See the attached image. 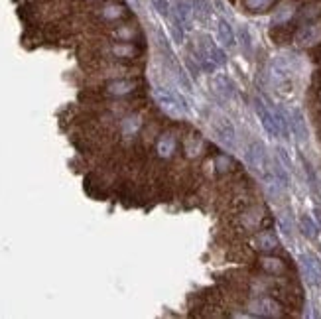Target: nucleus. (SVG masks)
I'll return each instance as SVG.
<instances>
[{
  "instance_id": "26",
  "label": "nucleus",
  "mask_w": 321,
  "mask_h": 319,
  "mask_svg": "<svg viewBox=\"0 0 321 319\" xmlns=\"http://www.w3.org/2000/svg\"><path fill=\"white\" fill-rule=\"evenodd\" d=\"M240 39H243L245 50L250 52V35H249V30H247V28H243V30H240Z\"/></svg>"
},
{
  "instance_id": "8",
  "label": "nucleus",
  "mask_w": 321,
  "mask_h": 319,
  "mask_svg": "<svg viewBox=\"0 0 321 319\" xmlns=\"http://www.w3.org/2000/svg\"><path fill=\"white\" fill-rule=\"evenodd\" d=\"M215 126V132L219 134V140L223 142L225 146H234V140H236V132H234V126L229 118H225V116H221V118H217V123L213 124Z\"/></svg>"
},
{
  "instance_id": "31",
  "label": "nucleus",
  "mask_w": 321,
  "mask_h": 319,
  "mask_svg": "<svg viewBox=\"0 0 321 319\" xmlns=\"http://www.w3.org/2000/svg\"><path fill=\"white\" fill-rule=\"evenodd\" d=\"M315 221H317V225L321 227V207H315Z\"/></svg>"
},
{
  "instance_id": "20",
  "label": "nucleus",
  "mask_w": 321,
  "mask_h": 319,
  "mask_svg": "<svg viewBox=\"0 0 321 319\" xmlns=\"http://www.w3.org/2000/svg\"><path fill=\"white\" fill-rule=\"evenodd\" d=\"M140 126H142L140 116H130V118H126L125 123H123V132H125L126 136H130V134H136V132L140 130Z\"/></svg>"
},
{
  "instance_id": "27",
  "label": "nucleus",
  "mask_w": 321,
  "mask_h": 319,
  "mask_svg": "<svg viewBox=\"0 0 321 319\" xmlns=\"http://www.w3.org/2000/svg\"><path fill=\"white\" fill-rule=\"evenodd\" d=\"M114 52L118 53V55H132V53H134V48H132V46H116Z\"/></svg>"
},
{
  "instance_id": "19",
  "label": "nucleus",
  "mask_w": 321,
  "mask_h": 319,
  "mask_svg": "<svg viewBox=\"0 0 321 319\" xmlns=\"http://www.w3.org/2000/svg\"><path fill=\"white\" fill-rule=\"evenodd\" d=\"M272 174L278 177V181L284 185L286 189L290 187V174H288V170H284V166H282L280 162H274V166H272Z\"/></svg>"
},
{
  "instance_id": "30",
  "label": "nucleus",
  "mask_w": 321,
  "mask_h": 319,
  "mask_svg": "<svg viewBox=\"0 0 321 319\" xmlns=\"http://www.w3.org/2000/svg\"><path fill=\"white\" fill-rule=\"evenodd\" d=\"M121 14V8L118 6H110V8H107V12H105V16L107 18H114Z\"/></svg>"
},
{
  "instance_id": "9",
  "label": "nucleus",
  "mask_w": 321,
  "mask_h": 319,
  "mask_svg": "<svg viewBox=\"0 0 321 319\" xmlns=\"http://www.w3.org/2000/svg\"><path fill=\"white\" fill-rule=\"evenodd\" d=\"M296 39H298L300 46H305V48L315 46L317 42H321V28L319 26H315V24L303 26L302 30L298 32V35H296Z\"/></svg>"
},
{
  "instance_id": "15",
  "label": "nucleus",
  "mask_w": 321,
  "mask_h": 319,
  "mask_svg": "<svg viewBox=\"0 0 321 319\" xmlns=\"http://www.w3.org/2000/svg\"><path fill=\"white\" fill-rule=\"evenodd\" d=\"M272 114H274V121H276V126H278V134L284 136V138H288V134H290V121L286 118V114L282 112V108L274 106V108H272Z\"/></svg>"
},
{
  "instance_id": "21",
  "label": "nucleus",
  "mask_w": 321,
  "mask_h": 319,
  "mask_svg": "<svg viewBox=\"0 0 321 319\" xmlns=\"http://www.w3.org/2000/svg\"><path fill=\"white\" fill-rule=\"evenodd\" d=\"M134 87H136L134 81H116V83L110 85V93H114V95H126Z\"/></svg>"
},
{
  "instance_id": "18",
  "label": "nucleus",
  "mask_w": 321,
  "mask_h": 319,
  "mask_svg": "<svg viewBox=\"0 0 321 319\" xmlns=\"http://www.w3.org/2000/svg\"><path fill=\"white\" fill-rule=\"evenodd\" d=\"M278 225H280V229L284 230V234H292V230H294V217H292V213L288 211H282L278 215Z\"/></svg>"
},
{
  "instance_id": "6",
  "label": "nucleus",
  "mask_w": 321,
  "mask_h": 319,
  "mask_svg": "<svg viewBox=\"0 0 321 319\" xmlns=\"http://www.w3.org/2000/svg\"><path fill=\"white\" fill-rule=\"evenodd\" d=\"M211 89H213L215 95H217L219 99H223V101L234 99V85H232L231 79H229L227 75H223V73L215 75L213 79H211Z\"/></svg>"
},
{
  "instance_id": "14",
  "label": "nucleus",
  "mask_w": 321,
  "mask_h": 319,
  "mask_svg": "<svg viewBox=\"0 0 321 319\" xmlns=\"http://www.w3.org/2000/svg\"><path fill=\"white\" fill-rule=\"evenodd\" d=\"M300 229H302L303 236H307V238H315L317 236V232H319V225L315 223V219H311L309 215H303L302 219H300Z\"/></svg>"
},
{
  "instance_id": "4",
  "label": "nucleus",
  "mask_w": 321,
  "mask_h": 319,
  "mask_svg": "<svg viewBox=\"0 0 321 319\" xmlns=\"http://www.w3.org/2000/svg\"><path fill=\"white\" fill-rule=\"evenodd\" d=\"M245 160L249 164L250 170L258 172V174H264L266 172V148L262 142H252L249 148H247V154H245Z\"/></svg>"
},
{
  "instance_id": "13",
  "label": "nucleus",
  "mask_w": 321,
  "mask_h": 319,
  "mask_svg": "<svg viewBox=\"0 0 321 319\" xmlns=\"http://www.w3.org/2000/svg\"><path fill=\"white\" fill-rule=\"evenodd\" d=\"M156 152L160 158H172L174 152H176V136L174 134H162L160 140H158V146H156Z\"/></svg>"
},
{
  "instance_id": "5",
  "label": "nucleus",
  "mask_w": 321,
  "mask_h": 319,
  "mask_svg": "<svg viewBox=\"0 0 321 319\" xmlns=\"http://www.w3.org/2000/svg\"><path fill=\"white\" fill-rule=\"evenodd\" d=\"M254 110H256V116L260 118L262 128L266 130L268 134H270V136H280V134H278L276 121H274V114H272V108H268L260 97H256V99H254Z\"/></svg>"
},
{
  "instance_id": "24",
  "label": "nucleus",
  "mask_w": 321,
  "mask_h": 319,
  "mask_svg": "<svg viewBox=\"0 0 321 319\" xmlns=\"http://www.w3.org/2000/svg\"><path fill=\"white\" fill-rule=\"evenodd\" d=\"M152 2V6H154V10L160 14V16H168L170 14V4H168V0H150Z\"/></svg>"
},
{
  "instance_id": "12",
  "label": "nucleus",
  "mask_w": 321,
  "mask_h": 319,
  "mask_svg": "<svg viewBox=\"0 0 321 319\" xmlns=\"http://www.w3.org/2000/svg\"><path fill=\"white\" fill-rule=\"evenodd\" d=\"M254 247L258 248L260 252H274L276 248L280 247V243H278V236L274 232H260L254 238Z\"/></svg>"
},
{
  "instance_id": "16",
  "label": "nucleus",
  "mask_w": 321,
  "mask_h": 319,
  "mask_svg": "<svg viewBox=\"0 0 321 319\" xmlns=\"http://www.w3.org/2000/svg\"><path fill=\"white\" fill-rule=\"evenodd\" d=\"M292 18H294V8L290 4H286V6H280L276 10V14L272 16V24L274 26H282V24H288Z\"/></svg>"
},
{
  "instance_id": "17",
  "label": "nucleus",
  "mask_w": 321,
  "mask_h": 319,
  "mask_svg": "<svg viewBox=\"0 0 321 319\" xmlns=\"http://www.w3.org/2000/svg\"><path fill=\"white\" fill-rule=\"evenodd\" d=\"M260 266L266 270L268 274H280L282 270H284V264H282V260L280 258H272V256H266V258H262L260 260Z\"/></svg>"
},
{
  "instance_id": "23",
  "label": "nucleus",
  "mask_w": 321,
  "mask_h": 319,
  "mask_svg": "<svg viewBox=\"0 0 321 319\" xmlns=\"http://www.w3.org/2000/svg\"><path fill=\"white\" fill-rule=\"evenodd\" d=\"M193 8H195V14L201 22H205L209 18V4L205 0H193Z\"/></svg>"
},
{
  "instance_id": "28",
  "label": "nucleus",
  "mask_w": 321,
  "mask_h": 319,
  "mask_svg": "<svg viewBox=\"0 0 321 319\" xmlns=\"http://www.w3.org/2000/svg\"><path fill=\"white\" fill-rule=\"evenodd\" d=\"M217 166H219V172H225V170L231 166V160L225 158V156H223V158H217Z\"/></svg>"
},
{
  "instance_id": "2",
  "label": "nucleus",
  "mask_w": 321,
  "mask_h": 319,
  "mask_svg": "<svg viewBox=\"0 0 321 319\" xmlns=\"http://www.w3.org/2000/svg\"><path fill=\"white\" fill-rule=\"evenodd\" d=\"M247 309H249L250 315H254V317H282V307L272 298H266V296L250 300Z\"/></svg>"
},
{
  "instance_id": "7",
  "label": "nucleus",
  "mask_w": 321,
  "mask_h": 319,
  "mask_svg": "<svg viewBox=\"0 0 321 319\" xmlns=\"http://www.w3.org/2000/svg\"><path fill=\"white\" fill-rule=\"evenodd\" d=\"M174 16L181 28L191 30V18H193V4L189 0H176L174 4Z\"/></svg>"
},
{
  "instance_id": "29",
  "label": "nucleus",
  "mask_w": 321,
  "mask_h": 319,
  "mask_svg": "<svg viewBox=\"0 0 321 319\" xmlns=\"http://www.w3.org/2000/svg\"><path fill=\"white\" fill-rule=\"evenodd\" d=\"M278 156H280V160H282V162L286 164V168L290 170V168H292V162H290V158L286 156V150H282V148H278Z\"/></svg>"
},
{
  "instance_id": "25",
  "label": "nucleus",
  "mask_w": 321,
  "mask_h": 319,
  "mask_svg": "<svg viewBox=\"0 0 321 319\" xmlns=\"http://www.w3.org/2000/svg\"><path fill=\"white\" fill-rule=\"evenodd\" d=\"M270 2L272 0H247V6H249L250 10H254V12H260V10L268 8Z\"/></svg>"
},
{
  "instance_id": "11",
  "label": "nucleus",
  "mask_w": 321,
  "mask_h": 319,
  "mask_svg": "<svg viewBox=\"0 0 321 319\" xmlns=\"http://www.w3.org/2000/svg\"><path fill=\"white\" fill-rule=\"evenodd\" d=\"M217 35H219V42H221L225 48H232V46L236 44V37H234L231 24H229L225 18H219V22H217Z\"/></svg>"
},
{
  "instance_id": "10",
  "label": "nucleus",
  "mask_w": 321,
  "mask_h": 319,
  "mask_svg": "<svg viewBox=\"0 0 321 319\" xmlns=\"http://www.w3.org/2000/svg\"><path fill=\"white\" fill-rule=\"evenodd\" d=\"M290 126H292L294 136L298 138V142L303 144V142L307 140V126H305V121H303V114L298 108H294L290 112Z\"/></svg>"
},
{
  "instance_id": "1",
  "label": "nucleus",
  "mask_w": 321,
  "mask_h": 319,
  "mask_svg": "<svg viewBox=\"0 0 321 319\" xmlns=\"http://www.w3.org/2000/svg\"><path fill=\"white\" fill-rule=\"evenodd\" d=\"M154 93H156V99H158L160 106L172 118H183L187 106H185V101L179 99L178 93H174L172 89L168 87H156Z\"/></svg>"
},
{
  "instance_id": "3",
  "label": "nucleus",
  "mask_w": 321,
  "mask_h": 319,
  "mask_svg": "<svg viewBox=\"0 0 321 319\" xmlns=\"http://www.w3.org/2000/svg\"><path fill=\"white\" fill-rule=\"evenodd\" d=\"M300 268H302L303 278L311 286L315 288H321V260L315 256V254H309L305 252L300 256Z\"/></svg>"
},
{
  "instance_id": "22",
  "label": "nucleus",
  "mask_w": 321,
  "mask_h": 319,
  "mask_svg": "<svg viewBox=\"0 0 321 319\" xmlns=\"http://www.w3.org/2000/svg\"><path fill=\"white\" fill-rule=\"evenodd\" d=\"M319 14H321V2H311V4H307L303 8L302 18L303 20H313V18L319 16Z\"/></svg>"
}]
</instances>
